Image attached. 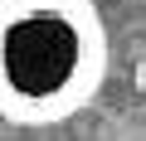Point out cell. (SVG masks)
I'll list each match as a JSON object with an SVG mask.
<instances>
[{
  "label": "cell",
  "mask_w": 146,
  "mask_h": 141,
  "mask_svg": "<svg viewBox=\"0 0 146 141\" xmlns=\"http://www.w3.org/2000/svg\"><path fill=\"white\" fill-rule=\"evenodd\" d=\"M102 78V29L88 0H0V112L58 122Z\"/></svg>",
  "instance_id": "cell-1"
},
{
  "label": "cell",
  "mask_w": 146,
  "mask_h": 141,
  "mask_svg": "<svg viewBox=\"0 0 146 141\" xmlns=\"http://www.w3.org/2000/svg\"><path fill=\"white\" fill-rule=\"evenodd\" d=\"M141 88H146V58H141Z\"/></svg>",
  "instance_id": "cell-2"
}]
</instances>
